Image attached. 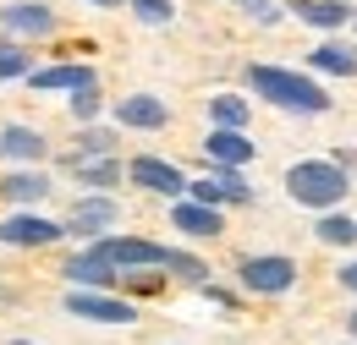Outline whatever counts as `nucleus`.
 <instances>
[{
    "instance_id": "obj_27",
    "label": "nucleus",
    "mask_w": 357,
    "mask_h": 345,
    "mask_svg": "<svg viewBox=\"0 0 357 345\" xmlns=\"http://www.w3.org/2000/svg\"><path fill=\"white\" fill-rule=\"evenodd\" d=\"M236 6H248V11H253V17H259V22H280V6H275V0H236Z\"/></svg>"
},
{
    "instance_id": "obj_22",
    "label": "nucleus",
    "mask_w": 357,
    "mask_h": 345,
    "mask_svg": "<svg viewBox=\"0 0 357 345\" xmlns=\"http://www.w3.org/2000/svg\"><path fill=\"white\" fill-rule=\"evenodd\" d=\"M33 66H28V49H17V44H0V83H17V77H28Z\"/></svg>"
},
{
    "instance_id": "obj_16",
    "label": "nucleus",
    "mask_w": 357,
    "mask_h": 345,
    "mask_svg": "<svg viewBox=\"0 0 357 345\" xmlns=\"http://www.w3.org/2000/svg\"><path fill=\"white\" fill-rule=\"evenodd\" d=\"M45 131L33 127H0V159H11V165H33V159H45Z\"/></svg>"
},
{
    "instance_id": "obj_13",
    "label": "nucleus",
    "mask_w": 357,
    "mask_h": 345,
    "mask_svg": "<svg viewBox=\"0 0 357 345\" xmlns=\"http://www.w3.org/2000/svg\"><path fill=\"white\" fill-rule=\"evenodd\" d=\"M204 154H209V165H248L253 159V137L242 127H215L204 137Z\"/></svg>"
},
{
    "instance_id": "obj_9",
    "label": "nucleus",
    "mask_w": 357,
    "mask_h": 345,
    "mask_svg": "<svg viewBox=\"0 0 357 345\" xmlns=\"http://www.w3.org/2000/svg\"><path fill=\"white\" fill-rule=\"evenodd\" d=\"M127 175H132V186L160 192V198H181V192H187L181 170H176V165H165V159H154V154H137L132 165H127Z\"/></svg>"
},
{
    "instance_id": "obj_23",
    "label": "nucleus",
    "mask_w": 357,
    "mask_h": 345,
    "mask_svg": "<svg viewBox=\"0 0 357 345\" xmlns=\"http://www.w3.org/2000/svg\"><path fill=\"white\" fill-rule=\"evenodd\" d=\"M132 11H137V22H149V28H165L176 11H171V0H132Z\"/></svg>"
},
{
    "instance_id": "obj_7",
    "label": "nucleus",
    "mask_w": 357,
    "mask_h": 345,
    "mask_svg": "<svg viewBox=\"0 0 357 345\" xmlns=\"http://www.w3.org/2000/svg\"><path fill=\"white\" fill-rule=\"evenodd\" d=\"M0 22H6L11 39H50L55 33V11H50L45 0H11L0 11Z\"/></svg>"
},
{
    "instance_id": "obj_12",
    "label": "nucleus",
    "mask_w": 357,
    "mask_h": 345,
    "mask_svg": "<svg viewBox=\"0 0 357 345\" xmlns=\"http://www.w3.org/2000/svg\"><path fill=\"white\" fill-rule=\"evenodd\" d=\"M171 225H176L181 236H198V241H209V236H220V230H225L220 209H215V203H192V198H187V203L176 198V209H171Z\"/></svg>"
},
{
    "instance_id": "obj_20",
    "label": "nucleus",
    "mask_w": 357,
    "mask_h": 345,
    "mask_svg": "<svg viewBox=\"0 0 357 345\" xmlns=\"http://www.w3.org/2000/svg\"><path fill=\"white\" fill-rule=\"evenodd\" d=\"M313 236H319L324 247H352V241H357V225L347 214H330V209H324V219L313 225Z\"/></svg>"
},
{
    "instance_id": "obj_17",
    "label": "nucleus",
    "mask_w": 357,
    "mask_h": 345,
    "mask_svg": "<svg viewBox=\"0 0 357 345\" xmlns=\"http://www.w3.org/2000/svg\"><path fill=\"white\" fill-rule=\"evenodd\" d=\"M297 22H313V28H347L352 22V6L347 0H291Z\"/></svg>"
},
{
    "instance_id": "obj_18",
    "label": "nucleus",
    "mask_w": 357,
    "mask_h": 345,
    "mask_svg": "<svg viewBox=\"0 0 357 345\" xmlns=\"http://www.w3.org/2000/svg\"><path fill=\"white\" fill-rule=\"evenodd\" d=\"M0 198L6 203H17V209H28V203H39V198H50V175L39 170H17L0 181Z\"/></svg>"
},
{
    "instance_id": "obj_11",
    "label": "nucleus",
    "mask_w": 357,
    "mask_h": 345,
    "mask_svg": "<svg viewBox=\"0 0 357 345\" xmlns=\"http://www.w3.org/2000/svg\"><path fill=\"white\" fill-rule=\"evenodd\" d=\"M28 88H39V93H72V88H89V83H99L93 77V66H83V61H55V66H39V72H28L22 77Z\"/></svg>"
},
{
    "instance_id": "obj_4",
    "label": "nucleus",
    "mask_w": 357,
    "mask_h": 345,
    "mask_svg": "<svg viewBox=\"0 0 357 345\" xmlns=\"http://www.w3.org/2000/svg\"><path fill=\"white\" fill-rule=\"evenodd\" d=\"M236 280H242V291H253V296H286L291 285H297V263L291 258H242L236 268Z\"/></svg>"
},
{
    "instance_id": "obj_8",
    "label": "nucleus",
    "mask_w": 357,
    "mask_h": 345,
    "mask_svg": "<svg viewBox=\"0 0 357 345\" xmlns=\"http://www.w3.org/2000/svg\"><path fill=\"white\" fill-rule=\"evenodd\" d=\"M61 236H66V225L39 219V214H11V219H0V241H6V247H50V241H61Z\"/></svg>"
},
{
    "instance_id": "obj_30",
    "label": "nucleus",
    "mask_w": 357,
    "mask_h": 345,
    "mask_svg": "<svg viewBox=\"0 0 357 345\" xmlns=\"http://www.w3.org/2000/svg\"><path fill=\"white\" fill-rule=\"evenodd\" d=\"M347 329H352V340H357V307H352V318H347Z\"/></svg>"
},
{
    "instance_id": "obj_28",
    "label": "nucleus",
    "mask_w": 357,
    "mask_h": 345,
    "mask_svg": "<svg viewBox=\"0 0 357 345\" xmlns=\"http://www.w3.org/2000/svg\"><path fill=\"white\" fill-rule=\"evenodd\" d=\"M335 280H341V285H347V291H357V263H347V268H341V274H335Z\"/></svg>"
},
{
    "instance_id": "obj_2",
    "label": "nucleus",
    "mask_w": 357,
    "mask_h": 345,
    "mask_svg": "<svg viewBox=\"0 0 357 345\" xmlns=\"http://www.w3.org/2000/svg\"><path fill=\"white\" fill-rule=\"evenodd\" d=\"M286 192H291V203H303V209H335L347 192H352V181L341 165H330V159H297L291 170H286Z\"/></svg>"
},
{
    "instance_id": "obj_26",
    "label": "nucleus",
    "mask_w": 357,
    "mask_h": 345,
    "mask_svg": "<svg viewBox=\"0 0 357 345\" xmlns=\"http://www.w3.org/2000/svg\"><path fill=\"white\" fill-rule=\"evenodd\" d=\"M77 154H116V131H83V143H77Z\"/></svg>"
},
{
    "instance_id": "obj_14",
    "label": "nucleus",
    "mask_w": 357,
    "mask_h": 345,
    "mask_svg": "<svg viewBox=\"0 0 357 345\" xmlns=\"http://www.w3.org/2000/svg\"><path fill=\"white\" fill-rule=\"evenodd\" d=\"M66 170L77 175L83 186H93V192H110V186L121 181V159H116V154H72Z\"/></svg>"
},
{
    "instance_id": "obj_31",
    "label": "nucleus",
    "mask_w": 357,
    "mask_h": 345,
    "mask_svg": "<svg viewBox=\"0 0 357 345\" xmlns=\"http://www.w3.org/2000/svg\"><path fill=\"white\" fill-rule=\"evenodd\" d=\"M11 345H33V340H11Z\"/></svg>"
},
{
    "instance_id": "obj_3",
    "label": "nucleus",
    "mask_w": 357,
    "mask_h": 345,
    "mask_svg": "<svg viewBox=\"0 0 357 345\" xmlns=\"http://www.w3.org/2000/svg\"><path fill=\"white\" fill-rule=\"evenodd\" d=\"M61 307H66L72 318H83V323H116V329H121V323H137V307L121 302V296H110V291H77V285H72Z\"/></svg>"
},
{
    "instance_id": "obj_21",
    "label": "nucleus",
    "mask_w": 357,
    "mask_h": 345,
    "mask_svg": "<svg viewBox=\"0 0 357 345\" xmlns=\"http://www.w3.org/2000/svg\"><path fill=\"white\" fill-rule=\"evenodd\" d=\"M209 121H215V127H248V104H242L236 93H215V99H209Z\"/></svg>"
},
{
    "instance_id": "obj_10",
    "label": "nucleus",
    "mask_w": 357,
    "mask_h": 345,
    "mask_svg": "<svg viewBox=\"0 0 357 345\" xmlns=\"http://www.w3.org/2000/svg\"><path fill=\"white\" fill-rule=\"evenodd\" d=\"M61 274H66V280H72L77 291H110V285L121 280V268H116V263L105 258L99 247H89V252H77V258H72L66 268H61Z\"/></svg>"
},
{
    "instance_id": "obj_6",
    "label": "nucleus",
    "mask_w": 357,
    "mask_h": 345,
    "mask_svg": "<svg viewBox=\"0 0 357 345\" xmlns=\"http://www.w3.org/2000/svg\"><path fill=\"white\" fill-rule=\"evenodd\" d=\"M121 219V209H116V198H105V192H93V198H77L72 203V214H66V236H105L110 225Z\"/></svg>"
},
{
    "instance_id": "obj_24",
    "label": "nucleus",
    "mask_w": 357,
    "mask_h": 345,
    "mask_svg": "<svg viewBox=\"0 0 357 345\" xmlns=\"http://www.w3.org/2000/svg\"><path fill=\"white\" fill-rule=\"evenodd\" d=\"M72 115H77V121H93V115H99V88H72Z\"/></svg>"
},
{
    "instance_id": "obj_19",
    "label": "nucleus",
    "mask_w": 357,
    "mask_h": 345,
    "mask_svg": "<svg viewBox=\"0 0 357 345\" xmlns=\"http://www.w3.org/2000/svg\"><path fill=\"white\" fill-rule=\"evenodd\" d=\"M313 72H330V77H357V49L352 44H319L308 55Z\"/></svg>"
},
{
    "instance_id": "obj_25",
    "label": "nucleus",
    "mask_w": 357,
    "mask_h": 345,
    "mask_svg": "<svg viewBox=\"0 0 357 345\" xmlns=\"http://www.w3.org/2000/svg\"><path fill=\"white\" fill-rule=\"evenodd\" d=\"M187 192H192V203H215V209H220V203H231V198H225V186L215 181V175H209V181H192Z\"/></svg>"
},
{
    "instance_id": "obj_5",
    "label": "nucleus",
    "mask_w": 357,
    "mask_h": 345,
    "mask_svg": "<svg viewBox=\"0 0 357 345\" xmlns=\"http://www.w3.org/2000/svg\"><path fill=\"white\" fill-rule=\"evenodd\" d=\"M93 247L116 268H165V258H171V247L143 241V236H93Z\"/></svg>"
},
{
    "instance_id": "obj_29",
    "label": "nucleus",
    "mask_w": 357,
    "mask_h": 345,
    "mask_svg": "<svg viewBox=\"0 0 357 345\" xmlns=\"http://www.w3.org/2000/svg\"><path fill=\"white\" fill-rule=\"evenodd\" d=\"M89 6H99V11H110V6H121V0H89Z\"/></svg>"
},
{
    "instance_id": "obj_15",
    "label": "nucleus",
    "mask_w": 357,
    "mask_h": 345,
    "mask_svg": "<svg viewBox=\"0 0 357 345\" xmlns=\"http://www.w3.org/2000/svg\"><path fill=\"white\" fill-rule=\"evenodd\" d=\"M116 121H121V127H137V131H160L171 121V110H165L154 93H127V99L116 104Z\"/></svg>"
},
{
    "instance_id": "obj_1",
    "label": "nucleus",
    "mask_w": 357,
    "mask_h": 345,
    "mask_svg": "<svg viewBox=\"0 0 357 345\" xmlns=\"http://www.w3.org/2000/svg\"><path fill=\"white\" fill-rule=\"evenodd\" d=\"M248 88H253L264 104L291 110V115H324V110H330V93L313 83V77L286 72V66H264V61H253V66H248Z\"/></svg>"
}]
</instances>
